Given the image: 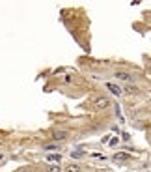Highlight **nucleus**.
Masks as SVG:
<instances>
[{"label": "nucleus", "instance_id": "nucleus-2", "mask_svg": "<svg viewBox=\"0 0 151 172\" xmlns=\"http://www.w3.org/2000/svg\"><path fill=\"white\" fill-rule=\"evenodd\" d=\"M116 79H118V81H123V82H127V84L134 81L133 73H129V71H116Z\"/></svg>", "mask_w": 151, "mask_h": 172}, {"label": "nucleus", "instance_id": "nucleus-12", "mask_svg": "<svg viewBox=\"0 0 151 172\" xmlns=\"http://www.w3.org/2000/svg\"><path fill=\"white\" fill-rule=\"evenodd\" d=\"M116 144H118V138H116V137H114V138H112V140H110V146H116Z\"/></svg>", "mask_w": 151, "mask_h": 172}, {"label": "nucleus", "instance_id": "nucleus-6", "mask_svg": "<svg viewBox=\"0 0 151 172\" xmlns=\"http://www.w3.org/2000/svg\"><path fill=\"white\" fill-rule=\"evenodd\" d=\"M121 92H127V94H140V88L134 86V84H127Z\"/></svg>", "mask_w": 151, "mask_h": 172}, {"label": "nucleus", "instance_id": "nucleus-10", "mask_svg": "<svg viewBox=\"0 0 151 172\" xmlns=\"http://www.w3.org/2000/svg\"><path fill=\"white\" fill-rule=\"evenodd\" d=\"M47 172H62V169L58 165H50L49 169H47Z\"/></svg>", "mask_w": 151, "mask_h": 172}, {"label": "nucleus", "instance_id": "nucleus-11", "mask_svg": "<svg viewBox=\"0 0 151 172\" xmlns=\"http://www.w3.org/2000/svg\"><path fill=\"white\" fill-rule=\"evenodd\" d=\"M80 155H84V151H82V150H77V151H73V157H80Z\"/></svg>", "mask_w": 151, "mask_h": 172}, {"label": "nucleus", "instance_id": "nucleus-5", "mask_svg": "<svg viewBox=\"0 0 151 172\" xmlns=\"http://www.w3.org/2000/svg\"><path fill=\"white\" fill-rule=\"evenodd\" d=\"M106 88H108L114 95H120V94H121V88L118 86V84H114V82H106Z\"/></svg>", "mask_w": 151, "mask_h": 172}, {"label": "nucleus", "instance_id": "nucleus-4", "mask_svg": "<svg viewBox=\"0 0 151 172\" xmlns=\"http://www.w3.org/2000/svg\"><path fill=\"white\" fill-rule=\"evenodd\" d=\"M80 170H82V167L78 165V163H69L63 172H80Z\"/></svg>", "mask_w": 151, "mask_h": 172}, {"label": "nucleus", "instance_id": "nucleus-3", "mask_svg": "<svg viewBox=\"0 0 151 172\" xmlns=\"http://www.w3.org/2000/svg\"><path fill=\"white\" fill-rule=\"evenodd\" d=\"M50 137H52L54 142H62L69 137V133H67V131H54V133H50Z\"/></svg>", "mask_w": 151, "mask_h": 172}, {"label": "nucleus", "instance_id": "nucleus-7", "mask_svg": "<svg viewBox=\"0 0 151 172\" xmlns=\"http://www.w3.org/2000/svg\"><path fill=\"white\" fill-rule=\"evenodd\" d=\"M114 161H129V153H123V151L114 153Z\"/></svg>", "mask_w": 151, "mask_h": 172}, {"label": "nucleus", "instance_id": "nucleus-9", "mask_svg": "<svg viewBox=\"0 0 151 172\" xmlns=\"http://www.w3.org/2000/svg\"><path fill=\"white\" fill-rule=\"evenodd\" d=\"M47 161H50V163H60V161H62V155H60V153H52V155H49V157H47Z\"/></svg>", "mask_w": 151, "mask_h": 172}, {"label": "nucleus", "instance_id": "nucleus-13", "mask_svg": "<svg viewBox=\"0 0 151 172\" xmlns=\"http://www.w3.org/2000/svg\"><path fill=\"white\" fill-rule=\"evenodd\" d=\"M101 172H105V170H101Z\"/></svg>", "mask_w": 151, "mask_h": 172}, {"label": "nucleus", "instance_id": "nucleus-8", "mask_svg": "<svg viewBox=\"0 0 151 172\" xmlns=\"http://www.w3.org/2000/svg\"><path fill=\"white\" fill-rule=\"evenodd\" d=\"M43 150L45 151H56V150H60V146H58V142H52V144H45Z\"/></svg>", "mask_w": 151, "mask_h": 172}, {"label": "nucleus", "instance_id": "nucleus-1", "mask_svg": "<svg viewBox=\"0 0 151 172\" xmlns=\"http://www.w3.org/2000/svg\"><path fill=\"white\" fill-rule=\"evenodd\" d=\"M93 103H95V107H97L99 110H105V109H108V107H110V99L105 97V95H99Z\"/></svg>", "mask_w": 151, "mask_h": 172}]
</instances>
